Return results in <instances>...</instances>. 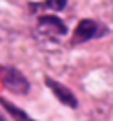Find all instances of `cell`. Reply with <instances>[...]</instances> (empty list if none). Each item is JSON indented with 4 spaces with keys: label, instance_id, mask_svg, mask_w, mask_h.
Segmentation results:
<instances>
[{
    "label": "cell",
    "instance_id": "cell-5",
    "mask_svg": "<svg viewBox=\"0 0 113 121\" xmlns=\"http://www.w3.org/2000/svg\"><path fill=\"white\" fill-rule=\"evenodd\" d=\"M0 105L4 106V108H6L11 116H13V119H15V121H35V119H31V117L24 112V110H20V108H18V106H15L13 103H9L6 97H0Z\"/></svg>",
    "mask_w": 113,
    "mask_h": 121
},
{
    "label": "cell",
    "instance_id": "cell-4",
    "mask_svg": "<svg viewBox=\"0 0 113 121\" xmlns=\"http://www.w3.org/2000/svg\"><path fill=\"white\" fill-rule=\"evenodd\" d=\"M38 28H49L51 31L58 33V35H66V31H68L66 24L58 17H49V15H44L38 18Z\"/></svg>",
    "mask_w": 113,
    "mask_h": 121
},
{
    "label": "cell",
    "instance_id": "cell-3",
    "mask_svg": "<svg viewBox=\"0 0 113 121\" xmlns=\"http://www.w3.org/2000/svg\"><path fill=\"white\" fill-rule=\"evenodd\" d=\"M97 35H98V24L95 22V20L86 18V20H80L78 26L75 28L73 42H75V44H78V42H86V40L97 37Z\"/></svg>",
    "mask_w": 113,
    "mask_h": 121
},
{
    "label": "cell",
    "instance_id": "cell-6",
    "mask_svg": "<svg viewBox=\"0 0 113 121\" xmlns=\"http://www.w3.org/2000/svg\"><path fill=\"white\" fill-rule=\"evenodd\" d=\"M66 4H68V0H46V8L53 9V11H62V9L66 8Z\"/></svg>",
    "mask_w": 113,
    "mask_h": 121
},
{
    "label": "cell",
    "instance_id": "cell-2",
    "mask_svg": "<svg viewBox=\"0 0 113 121\" xmlns=\"http://www.w3.org/2000/svg\"><path fill=\"white\" fill-rule=\"evenodd\" d=\"M46 84L51 88V92L55 94V97L58 99L62 105L69 106V108H77V106H78V101H77V97L73 95V92L69 90L68 86L60 84L58 81H53L51 77H46Z\"/></svg>",
    "mask_w": 113,
    "mask_h": 121
},
{
    "label": "cell",
    "instance_id": "cell-7",
    "mask_svg": "<svg viewBox=\"0 0 113 121\" xmlns=\"http://www.w3.org/2000/svg\"><path fill=\"white\" fill-rule=\"evenodd\" d=\"M0 121H6V119H4V116H2V114H0Z\"/></svg>",
    "mask_w": 113,
    "mask_h": 121
},
{
    "label": "cell",
    "instance_id": "cell-1",
    "mask_svg": "<svg viewBox=\"0 0 113 121\" xmlns=\"http://www.w3.org/2000/svg\"><path fill=\"white\" fill-rule=\"evenodd\" d=\"M0 81H2V84H4L9 92H13V94L24 95V94L29 92V83H27V79H26L16 68L2 66V68H0Z\"/></svg>",
    "mask_w": 113,
    "mask_h": 121
}]
</instances>
